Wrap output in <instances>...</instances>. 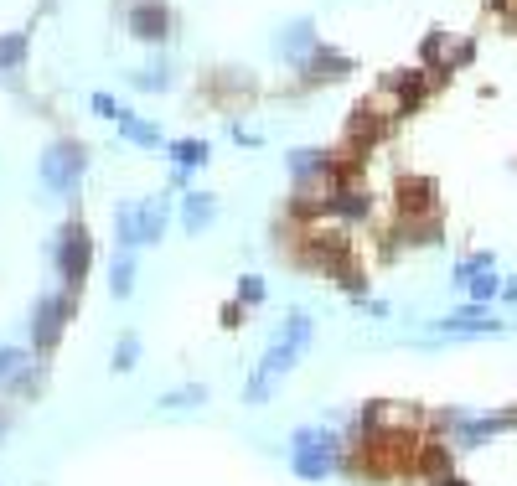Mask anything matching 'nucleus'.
<instances>
[{"instance_id": "0eeeda50", "label": "nucleus", "mask_w": 517, "mask_h": 486, "mask_svg": "<svg viewBox=\"0 0 517 486\" xmlns=\"http://www.w3.org/2000/svg\"><path fill=\"white\" fill-rule=\"evenodd\" d=\"M502 326H507V321H497L486 306H476V300H471V306H461V311H450V316H440V321H435L440 337H481V331H502Z\"/></svg>"}, {"instance_id": "f8f14e48", "label": "nucleus", "mask_w": 517, "mask_h": 486, "mask_svg": "<svg viewBox=\"0 0 517 486\" xmlns=\"http://www.w3.org/2000/svg\"><path fill=\"white\" fill-rule=\"evenodd\" d=\"M212 218H218V202H212L207 192H192L187 202H181V223H187L192 233H197V228H207Z\"/></svg>"}, {"instance_id": "393cba45", "label": "nucleus", "mask_w": 517, "mask_h": 486, "mask_svg": "<svg viewBox=\"0 0 517 486\" xmlns=\"http://www.w3.org/2000/svg\"><path fill=\"white\" fill-rule=\"evenodd\" d=\"M399 207L404 212H430V187H419V181H414V187L399 197Z\"/></svg>"}, {"instance_id": "4be33fe9", "label": "nucleus", "mask_w": 517, "mask_h": 486, "mask_svg": "<svg viewBox=\"0 0 517 486\" xmlns=\"http://www.w3.org/2000/svg\"><path fill=\"white\" fill-rule=\"evenodd\" d=\"M171 156H176L181 166H202V161H207V140H176Z\"/></svg>"}, {"instance_id": "f03ea898", "label": "nucleus", "mask_w": 517, "mask_h": 486, "mask_svg": "<svg viewBox=\"0 0 517 486\" xmlns=\"http://www.w3.org/2000/svg\"><path fill=\"white\" fill-rule=\"evenodd\" d=\"M337 430H321V424H300V430L290 435V466L300 481H326L331 471H337Z\"/></svg>"}, {"instance_id": "b1692460", "label": "nucleus", "mask_w": 517, "mask_h": 486, "mask_svg": "<svg viewBox=\"0 0 517 486\" xmlns=\"http://www.w3.org/2000/svg\"><path fill=\"white\" fill-rule=\"evenodd\" d=\"M486 269H492V254H471V259L455 264V280H476V275H486Z\"/></svg>"}, {"instance_id": "1a4fd4ad", "label": "nucleus", "mask_w": 517, "mask_h": 486, "mask_svg": "<svg viewBox=\"0 0 517 486\" xmlns=\"http://www.w3.org/2000/svg\"><path fill=\"white\" fill-rule=\"evenodd\" d=\"M316 47H321V42H316V26H311V21H295L290 32L280 37V52L290 57V63H306V57H311Z\"/></svg>"}, {"instance_id": "6e6552de", "label": "nucleus", "mask_w": 517, "mask_h": 486, "mask_svg": "<svg viewBox=\"0 0 517 486\" xmlns=\"http://www.w3.org/2000/svg\"><path fill=\"white\" fill-rule=\"evenodd\" d=\"M300 73H306V83H331V78L352 73V63H347L342 52H331V47H316L306 63H300Z\"/></svg>"}, {"instance_id": "6ab92c4d", "label": "nucleus", "mask_w": 517, "mask_h": 486, "mask_svg": "<svg viewBox=\"0 0 517 486\" xmlns=\"http://www.w3.org/2000/svg\"><path fill=\"white\" fill-rule=\"evenodd\" d=\"M119 243L125 249H140V202H130V207H119Z\"/></svg>"}, {"instance_id": "7ed1b4c3", "label": "nucleus", "mask_w": 517, "mask_h": 486, "mask_svg": "<svg viewBox=\"0 0 517 486\" xmlns=\"http://www.w3.org/2000/svg\"><path fill=\"white\" fill-rule=\"evenodd\" d=\"M78 176H83V145H73V140L47 145V156H42V181H47V192H73Z\"/></svg>"}, {"instance_id": "f3484780", "label": "nucleus", "mask_w": 517, "mask_h": 486, "mask_svg": "<svg viewBox=\"0 0 517 486\" xmlns=\"http://www.w3.org/2000/svg\"><path fill=\"white\" fill-rule=\"evenodd\" d=\"M26 63V32H6L0 37V73H11Z\"/></svg>"}, {"instance_id": "39448f33", "label": "nucleus", "mask_w": 517, "mask_h": 486, "mask_svg": "<svg viewBox=\"0 0 517 486\" xmlns=\"http://www.w3.org/2000/svg\"><path fill=\"white\" fill-rule=\"evenodd\" d=\"M68 316H73V306H68V295H63V290L42 295V300H37V311H32V342H37L42 352H47V347H57V337H63Z\"/></svg>"}, {"instance_id": "20e7f679", "label": "nucleus", "mask_w": 517, "mask_h": 486, "mask_svg": "<svg viewBox=\"0 0 517 486\" xmlns=\"http://www.w3.org/2000/svg\"><path fill=\"white\" fill-rule=\"evenodd\" d=\"M88 264H94V238L83 233V223H68L63 238H57V269H63V280L78 290L83 275H88Z\"/></svg>"}, {"instance_id": "412c9836", "label": "nucleus", "mask_w": 517, "mask_h": 486, "mask_svg": "<svg viewBox=\"0 0 517 486\" xmlns=\"http://www.w3.org/2000/svg\"><path fill=\"white\" fill-rule=\"evenodd\" d=\"M119 130H125V140H135V145H161V130L145 125V119H135V114L119 119Z\"/></svg>"}, {"instance_id": "cd10ccee", "label": "nucleus", "mask_w": 517, "mask_h": 486, "mask_svg": "<svg viewBox=\"0 0 517 486\" xmlns=\"http://www.w3.org/2000/svg\"><path fill=\"white\" fill-rule=\"evenodd\" d=\"M135 88H166V68H145V73H135Z\"/></svg>"}, {"instance_id": "9b49d317", "label": "nucleus", "mask_w": 517, "mask_h": 486, "mask_svg": "<svg viewBox=\"0 0 517 486\" xmlns=\"http://www.w3.org/2000/svg\"><path fill=\"white\" fill-rule=\"evenodd\" d=\"M166 212H171V202H166V197L140 202V243H156V238L166 233Z\"/></svg>"}, {"instance_id": "ddd939ff", "label": "nucleus", "mask_w": 517, "mask_h": 486, "mask_svg": "<svg viewBox=\"0 0 517 486\" xmlns=\"http://www.w3.org/2000/svg\"><path fill=\"white\" fill-rule=\"evenodd\" d=\"M290 171H295V181H311V176H326L331 161L321 150H290Z\"/></svg>"}, {"instance_id": "dca6fc26", "label": "nucleus", "mask_w": 517, "mask_h": 486, "mask_svg": "<svg viewBox=\"0 0 517 486\" xmlns=\"http://www.w3.org/2000/svg\"><path fill=\"white\" fill-rule=\"evenodd\" d=\"M331 212H342V218H368V192L337 187V197H331Z\"/></svg>"}, {"instance_id": "2eb2a0df", "label": "nucleus", "mask_w": 517, "mask_h": 486, "mask_svg": "<svg viewBox=\"0 0 517 486\" xmlns=\"http://www.w3.org/2000/svg\"><path fill=\"white\" fill-rule=\"evenodd\" d=\"M197 404H207V383H181L161 393V409H197Z\"/></svg>"}, {"instance_id": "aec40b11", "label": "nucleus", "mask_w": 517, "mask_h": 486, "mask_svg": "<svg viewBox=\"0 0 517 486\" xmlns=\"http://www.w3.org/2000/svg\"><path fill=\"white\" fill-rule=\"evenodd\" d=\"M135 362H140V337H135V331H125L119 347H114V373H135Z\"/></svg>"}, {"instance_id": "f257e3e1", "label": "nucleus", "mask_w": 517, "mask_h": 486, "mask_svg": "<svg viewBox=\"0 0 517 486\" xmlns=\"http://www.w3.org/2000/svg\"><path fill=\"white\" fill-rule=\"evenodd\" d=\"M311 337H316V321H311L306 311H290V321L280 326V337L264 347V357H259V368H254L249 388H243V404H269V399H275L280 378L295 368L300 357H306Z\"/></svg>"}, {"instance_id": "423d86ee", "label": "nucleus", "mask_w": 517, "mask_h": 486, "mask_svg": "<svg viewBox=\"0 0 517 486\" xmlns=\"http://www.w3.org/2000/svg\"><path fill=\"white\" fill-rule=\"evenodd\" d=\"M445 424L455 430V445H481V440H492V435L512 430V424H517V414H512V409L476 414V419H466V414H445Z\"/></svg>"}, {"instance_id": "a211bd4d", "label": "nucleus", "mask_w": 517, "mask_h": 486, "mask_svg": "<svg viewBox=\"0 0 517 486\" xmlns=\"http://www.w3.org/2000/svg\"><path fill=\"white\" fill-rule=\"evenodd\" d=\"M26 368H32V352H21V347H0V383H16Z\"/></svg>"}, {"instance_id": "a878e982", "label": "nucleus", "mask_w": 517, "mask_h": 486, "mask_svg": "<svg viewBox=\"0 0 517 486\" xmlns=\"http://www.w3.org/2000/svg\"><path fill=\"white\" fill-rule=\"evenodd\" d=\"M238 300H243V306H259V300H264V280L259 275H243L238 280Z\"/></svg>"}, {"instance_id": "4468645a", "label": "nucleus", "mask_w": 517, "mask_h": 486, "mask_svg": "<svg viewBox=\"0 0 517 486\" xmlns=\"http://www.w3.org/2000/svg\"><path fill=\"white\" fill-rule=\"evenodd\" d=\"M109 290H114V300H125L135 290V259H130V249L109 264Z\"/></svg>"}, {"instance_id": "bb28decb", "label": "nucleus", "mask_w": 517, "mask_h": 486, "mask_svg": "<svg viewBox=\"0 0 517 486\" xmlns=\"http://www.w3.org/2000/svg\"><path fill=\"white\" fill-rule=\"evenodd\" d=\"M94 109H99L104 119H114V125H119V119H125V114H130L125 104H119V99H109V94H94Z\"/></svg>"}, {"instance_id": "c85d7f7f", "label": "nucleus", "mask_w": 517, "mask_h": 486, "mask_svg": "<svg viewBox=\"0 0 517 486\" xmlns=\"http://www.w3.org/2000/svg\"><path fill=\"white\" fill-rule=\"evenodd\" d=\"M502 295H507V300H517V280H512V285H502Z\"/></svg>"}, {"instance_id": "9d476101", "label": "nucleus", "mask_w": 517, "mask_h": 486, "mask_svg": "<svg viewBox=\"0 0 517 486\" xmlns=\"http://www.w3.org/2000/svg\"><path fill=\"white\" fill-rule=\"evenodd\" d=\"M130 32H135L140 42H161V37H166V11L145 0V6H135V11H130Z\"/></svg>"}, {"instance_id": "5701e85b", "label": "nucleus", "mask_w": 517, "mask_h": 486, "mask_svg": "<svg viewBox=\"0 0 517 486\" xmlns=\"http://www.w3.org/2000/svg\"><path fill=\"white\" fill-rule=\"evenodd\" d=\"M492 295H502V285H497L492 269H486V275H476V280H471V300H476V306H486Z\"/></svg>"}]
</instances>
